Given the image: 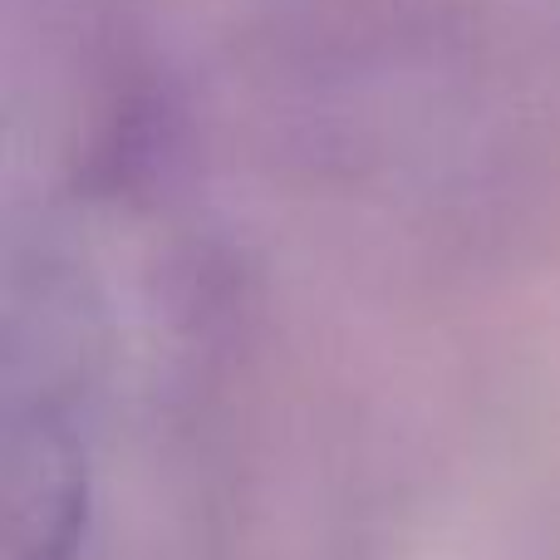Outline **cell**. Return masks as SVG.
I'll use <instances>...</instances> for the list:
<instances>
[{"mask_svg":"<svg viewBox=\"0 0 560 560\" xmlns=\"http://www.w3.org/2000/svg\"><path fill=\"white\" fill-rule=\"evenodd\" d=\"M84 526V463L49 404L10 418L5 438V560H69Z\"/></svg>","mask_w":560,"mask_h":560,"instance_id":"1","label":"cell"}]
</instances>
